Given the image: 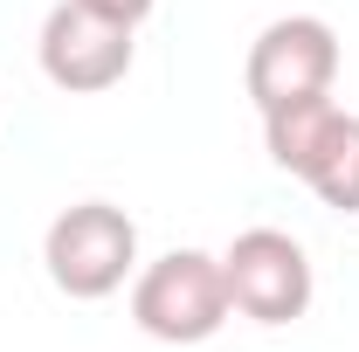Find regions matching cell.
Listing matches in <instances>:
<instances>
[{
    "instance_id": "cell-1",
    "label": "cell",
    "mask_w": 359,
    "mask_h": 352,
    "mask_svg": "<svg viewBox=\"0 0 359 352\" xmlns=\"http://www.w3.org/2000/svg\"><path fill=\"white\" fill-rule=\"evenodd\" d=\"M228 276L208 249H166L132 276V325L159 346H201L228 325Z\"/></svg>"
},
{
    "instance_id": "cell-2",
    "label": "cell",
    "mask_w": 359,
    "mask_h": 352,
    "mask_svg": "<svg viewBox=\"0 0 359 352\" xmlns=\"http://www.w3.org/2000/svg\"><path fill=\"white\" fill-rule=\"evenodd\" d=\"M48 283L76 304H97L111 290H125V276L138 269V221L111 201H76L48 221L42 235Z\"/></svg>"
},
{
    "instance_id": "cell-3",
    "label": "cell",
    "mask_w": 359,
    "mask_h": 352,
    "mask_svg": "<svg viewBox=\"0 0 359 352\" xmlns=\"http://www.w3.org/2000/svg\"><path fill=\"white\" fill-rule=\"evenodd\" d=\"M222 276H228V304L249 325H290L311 311V256L297 235L283 228H242L222 249Z\"/></svg>"
},
{
    "instance_id": "cell-4",
    "label": "cell",
    "mask_w": 359,
    "mask_h": 352,
    "mask_svg": "<svg viewBox=\"0 0 359 352\" xmlns=\"http://www.w3.org/2000/svg\"><path fill=\"white\" fill-rule=\"evenodd\" d=\"M242 83L256 97V111H276L290 97H325V90L339 83V35H332V21H318V14L269 21L263 35L249 42Z\"/></svg>"
},
{
    "instance_id": "cell-5",
    "label": "cell",
    "mask_w": 359,
    "mask_h": 352,
    "mask_svg": "<svg viewBox=\"0 0 359 352\" xmlns=\"http://www.w3.org/2000/svg\"><path fill=\"white\" fill-rule=\"evenodd\" d=\"M35 55H42V76L55 90H69V97H97V90L125 83V69H132V28L90 14L83 0H55L48 21H42Z\"/></svg>"
},
{
    "instance_id": "cell-6",
    "label": "cell",
    "mask_w": 359,
    "mask_h": 352,
    "mask_svg": "<svg viewBox=\"0 0 359 352\" xmlns=\"http://www.w3.org/2000/svg\"><path fill=\"white\" fill-rule=\"evenodd\" d=\"M339 104H332V90L325 97H290V104H276L263 111V145H269V166L290 180H311V166L325 159V145L339 132Z\"/></svg>"
},
{
    "instance_id": "cell-7",
    "label": "cell",
    "mask_w": 359,
    "mask_h": 352,
    "mask_svg": "<svg viewBox=\"0 0 359 352\" xmlns=\"http://www.w3.org/2000/svg\"><path fill=\"white\" fill-rule=\"evenodd\" d=\"M311 187L325 208H339V215H359V118L346 111L339 118V132H332V145H325V159L311 166Z\"/></svg>"
},
{
    "instance_id": "cell-8",
    "label": "cell",
    "mask_w": 359,
    "mask_h": 352,
    "mask_svg": "<svg viewBox=\"0 0 359 352\" xmlns=\"http://www.w3.org/2000/svg\"><path fill=\"white\" fill-rule=\"evenodd\" d=\"M83 7H90V14H104V21H125V28H138V21H145L159 0H83Z\"/></svg>"
}]
</instances>
